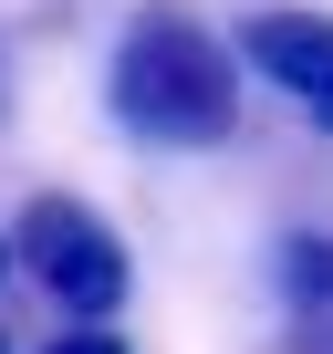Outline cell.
Returning a JSON list of instances; mask_svg holds the SVG:
<instances>
[{
	"mask_svg": "<svg viewBox=\"0 0 333 354\" xmlns=\"http://www.w3.org/2000/svg\"><path fill=\"white\" fill-rule=\"evenodd\" d=\"M0 354H11V333H0Z\"/></svg>",
	"mask_w": 333,
	"mask_h": 354,
	"instance_id": "obj_8",
	"label": "cell"
},
{
	"mask_svg": "<svg viewBox=\"0 0 333 354\" xmlns=\"http://www.w3.org/2000/svg\"><path fill=\"white\" fill-rule=\"evenodd\" d=\"M240 63L292 94V115L312 136H333V11H302V0H271V11L240 21Z\"/></svg>",
	"mask_w": 333,
	"mask_h": 354,
	"instance_id": "obj_3",
	"label": "cell"
},
{
	"mask_svg": "<svg viewBox=\"0 0 333 354\" xmlns=\"http://www.w3.org/2000/svg\"><path fill=\"white\" fill-rule=\"evenodd\" d=\"M240 73H250L240 42H219L198 11H135V32L104 63V104L135 146L198 156L240 136Z\"/></svg>",
	"mask_w": 333,
	"mask_h": 354,
	"instance_id": "obj_1",
	"label": "cell"
},
{
	"mask_svg": "<svg viewBox=\"0 0 333 354\" xmlns=\"http://www.w3.org/2000/svg\"><path fill=\"white\" fill-rule=\"evenodd\" d=\"M32 354H135L115 323H73V333H53V344H32Z\"/></svg>",
	"mask_w": 333,
	"mask_h": 354,
	"instance_id": "obj_5",
	"label": "cell"
},
{
	"mask_svg": "<svg viewBox=\"0 0 333 354\" xmlns=\"http://www.w3.org/2000/svg\"><path fill=\"white\" fill-rule=\"evenodd\" d=\"M11 261H21V250H11V240H0V271H11Z\"/></svg>",
	"mask_w": 333,
	"mask_h": 354,
	"instance_id": "obj_7",
	"label": "cell"
},
{
	"mask_svg": "<svg viewBox=\"0 0 333 354\" xmlns=\"http://www.w3.org/2000/svg\"><path fill=\"white\" fill-rule=\"evenodd\" d=\"M271 261H281V313H333V230H292Z\"/></svg>",
	"mask_w": 333,
	"mask_h": 354,
	"instance_id": "obj_4",
	"label": "cell"
},
{
	"mask_svg": "<svg viewBox=\"0 0 333 354\" xmlns=\"http://www.w3.org/2000/svg\"><path fill=\"white\" fill-rule=\"evenodd\" d=\"M11 250H21V271H32L73 323H104V313H125V292H135V250L115 240V219H94V209L63 198V188L21 198Z\"/></svg>",
	"mask_w": 333,
	"mask_h": 354,
	"instance_id": "obj_2",
	"label": "cell"
},
{
	"mask_svg": "<svg viewBox=\"0 0 333 354\" xmlns=\"http://www.w3.org/2000/svg\"><path fill=\"white\" fill-rule=\"evenodd\" d=\"M292 344L302 354H333V313H292Z\"/></svg>",
	"mask_w": 333,
	"mask_h": 354,
	"instance_id": "obj_6",
	"label": "cell"
}]
</instances>
